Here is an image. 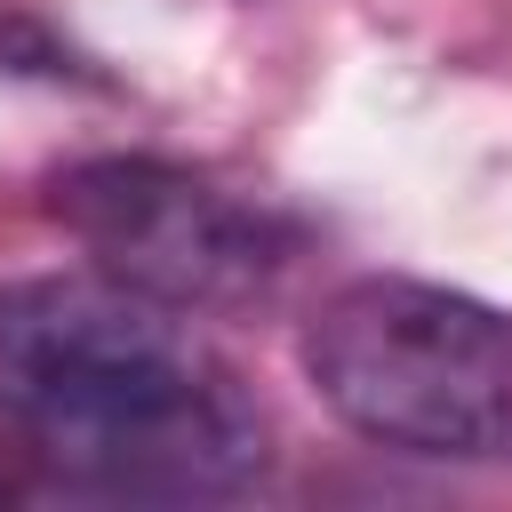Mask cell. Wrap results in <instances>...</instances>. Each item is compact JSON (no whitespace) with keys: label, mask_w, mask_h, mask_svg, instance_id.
Instances as JSON below:
<instances>
[{"label":"cell","mask_w":512,"mask_h":512,"mask_svg":"<svg viewBox=\"0 0 512 512\" xmlns=\"http://www.w3.org/2000/svg\"><path fill=\"white\" fill-rule=\"evenodd\" d=\"M0 432L112 496H240L272 432L192 312L112 280L40 272L0 288Z\"/></svg>","instance_id":"6da1fadb"},{"label":"cell","mask_w":512,"mask_h":512,"mask_svg":"<svg viewBox=\"0 0 512 512\" xmlns=\"http://www.w3.org/2000/svg\"><path fill=\"white\" fill-rule=\"evenodd\" d=\"M296 352L360 440L432 464H512V312L368 272L304 320Z\"/></svg>","instance_id":"7a4b0ae2"},{"label":"cell","mask_w":512,"mask_h":512,"mask_svg":"<svg viewBox=\"0 0 512 512\" xmlns=\"http://www.w3.org/2000/svg\"><path fill=\"white\" fill-rule=\"evenodd\" d=\"M48 216L88 248L96 272L176 312H248L304 256V224L288 208L144 152H96L56 168Z\"/></svg>","instance_id":"3957f363"}]
</instances>
